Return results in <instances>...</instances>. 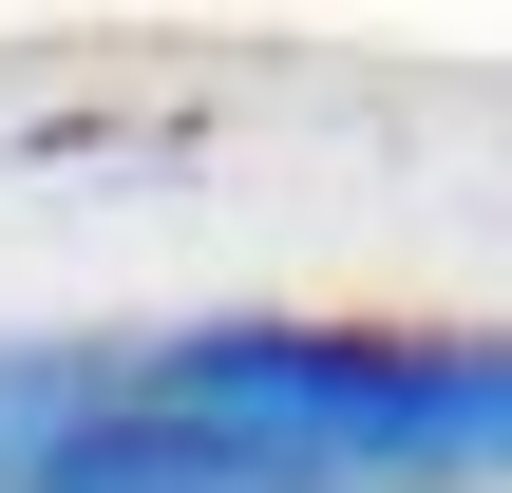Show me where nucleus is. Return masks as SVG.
Returning <instances> with one entry per match:
<instances>
[{
	"label": "nucleus",
	"mask_w": 512,
	"mask_h": 493,
	"mask_svg": "<svg viewBox=\"0 0 512 493\" xmlns=\"http://www.w3.org/2000/svg\"><path fill=\"white\" fill-rule=\"evenodd\" d=\"M152 399H209L342 493L418 475H512V342H418V323H152L133 342Z\"/></svg>",
	"instance_id": "f257e3e1"
},
{
	"label": "nucleus",
	"mask_w": 512,
	"mask_h": 493,
	"mask_svg": "<svg viewBox=\"0 0 512 493\" xmlns=\"http://www.w3.org/2000/svg\"><path fill=\"white\" fill-rule=\"evenodd\" d=\"M0 493H342V475L209 399H152L133 342H0Z\"/></svg>",
	"instance_id": "f03ea898"
}]
</instances>
